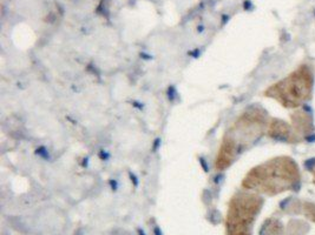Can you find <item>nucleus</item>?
Instances as JSON below:
<instances>
[{
  "label": "nucleus",
  "instance_id": "f03ea898",
  "mask_svg": "<svg viewBox=\"0 0 315 235\" xmlns=\"http://www.w3.org/2000/svg\"><path fill=\"white\" fill-rule=\"evenodd\" d=\"M299 179L297 166L291 159L276 158L253 168L242 181V187L249 192L275 195L294 188Z\"/></svg>",
  "mask_w": 315,
  "mask_h": 235
},
{
  "label": "nucleus",
  "instance_id": "20e7f679",
  "mask_svg": "<svg viewBox=\"0 0 315 235\" xmlns=\"http://www.w3.org/2000/svg\"><path fill=\"white\" fill-rule=\"evenodd\" d=\"M263 200L255 193H237L230 201L227 233L228 235H252V226Z\"/></svg>",
  "mask_w": 315,
  "mask_h": 235
},
{
  "label": "nucleus",
  "instance_id": "7ed1b4c3",
  "mask_svg": "<svg viewBox=\"0 0 315 235\" xmlns=\"http://www.w3.org/2000/svg\"><path fill=\"white\" fill-rule=\"evenodd\" d=\"M311 87V71L306 65H302L286 79L269 87L264 95L275 99L284 107L296 108L310 98Z\"/></svg>",
  "mask_w": 315,
  "mask_h": 235
},
{
  "label": "nucleus",
  "instance_id": "f257e3e1",
  "mask_svg": "<svg viewBox=\"0 0 315 235\" xmlns=\"http://www.w3.org/2000/svg\"><path fill=\"white\" fill-rule=\"evenodd\" d=\"M267 127L266 113L261 108H250L239 116L223 136L215 161L216 171L231 166L242 152L261 138Z\"/></svg>",
  "mask_w": 315,
  "mask_h": 235
}]
</instances>
